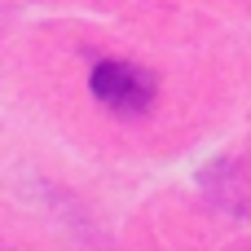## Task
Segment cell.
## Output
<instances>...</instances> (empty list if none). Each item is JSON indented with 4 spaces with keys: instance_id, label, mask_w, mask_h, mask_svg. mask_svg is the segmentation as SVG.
<instances>
[{
    "instance_id": "obj_1",
    "label": "cell",
    "mask_w": 251,
    "mask_h": 251,
    "mask_svg": "<svg viewBox=\"0 0 251 251\" xmlns=\"http://www.w3.org/2000/svg\"><path fill=\"white\" fill-rule=\"evenodd\" d=\"M93 97L101 106H110L115 115H124V119L146 115L154 106V75L128 66V62H101L93 71Z\"/></svg>"
}]
</instances>
